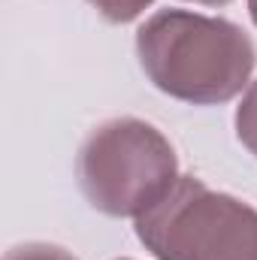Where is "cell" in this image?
Returning a JSON list of instances; mask_svg holds the SVG:
<instances>
[{"instance_id": "8992f818", "label": "cell", "mask_w": 257, "mask_h": 260, "mask_svg": "<svg viewBox=\"0 0 257 260\" xmlns=\"http://www.w3.org/2000/svg\"><path fill=\"white\" fill-rule=\"evenodd\" d=\"M3 260H76V257L64 248H58V245H49V242H27V245L12 248Z\"/></svg>"}, {"instance_id": "277c9868", "label": "cell", "mask_w": 257, "mask_h": 260, "mask_svg": "<svg viewBox=\"0 0 257 260\" xmlns=\"http://www.w3.org/2000/svg\"><path fill=\"white\" fill-rule=\"evenodd\" d=\"M236 136L257 157V79L248 85V91L236 109Z\"/></svg>"}, {"instance_id": "5b68a950", "label": "cell", "mask_w": 257, "mask_h": 260, "mask_svg": "<svg viewBox=\"0 0 257 260\" xmlns=\"http://www.w3.org/2000/svg\"><path fill=\"white\" fill-rule=\"evenodd\" d=\"M106 21L112 24H127L133 18H139L154 0H88Z\"/></svg>"}, {"instance_id": "3957f363", "label": "cell", "mask_w": 257, "mask_h": 260, "mask_svg": "<svg viewBox=\"0 0 257 260\" xmlns=\"http://www.w3.org/2000/svg\"><path fill=\"white\" fill-rule=\"evenodd\" d=\"M136 236L154 260H257V209L179 176L136 218Z\"/></svg>"}, {"instance_id": "52a82bcc", "label": "cell", "mask_w": 257, "mask_h": 260, "mask_svg": "<svg viewBox=\"0 0 257 260\" xmlns=\"http://www.w3.org/2000/svg\"><path fill=\"white\" fill-rule=\"evenodd\" d=\"M191 3H203V6H227L230 0H191Z\"/></svg>"}, {"instance_id": "7a4b0ae2", "label": "cell", "mask_w": 257, "mask_h": 260, "mask_svg": "<svg viewBox=\"0 0 257 260\" xmlns=\"http://www.w3.org/2000/svg\"><path fill=\"white\" fill-rule=\"evenodd\" d=\"M76 170L88 203L109 218H139L179 182L176 148L139 118L100 124L79 148Z\"/></svg>"}, {"instance_id": "ba28073f", "label": "cell", "mask_w": 257, "mask_h": 260, "mask_svg": "<svg viewBox=\"0 0 257 260\" xmlns=\"http://www.w3.org/2000/svg\"><path fill=\"white\" fill-rule=\"evenodd\" d=\"M248 12H251V21L257 24V0H248Z\"/></svg>"}, {"instance_id": "6da1fadb", "label": "cell", "mask_w": 257, "mask_h": 260, "mask_svg": "<svg viewBox=\"0 0 257 260\" xmlns=\"http://www.w3.org/2000/svg\"><path fill=\"white\" fill-rule=\"evenodd\" d=\"M136 55L157 91L194 106L233 100L257 61L239 24L191 9L154 12L136 30Z\"/></svg>"}]
</instances>
